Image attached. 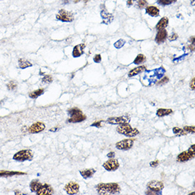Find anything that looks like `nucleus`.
<instances>
[{"label": "nucleus", "instance_id": "obj_27", "mask_svg": "<svg viewBox=\"0 0 195 195\" xmlns=\"http://www.w3.org/2000/svg\"><path fill=\"white\" fill-rule=\"evenodd\" d=\"M173 133L174 134H175L177 136H185L188 134V133L186 132L184 130V129H182L180 128H178V127H174L173 129Z\"/></svg>", "mask_w": 195, "mask_h": 195}, {"label": "nucleus", "instance_id": "obj_39", "mask_svg": "<svg viewBox=\"0 0 195 195\" xmlns=\"http://www.w3.org/2000/svg\"><path fill=\"white\" fill-rule=\"evenodd\" d=\"M195 78H194L190 82V84H189V86H190V88L192 90H194L195 89Z\"/></svg>", "mask_w": 195, "mask_h": 195}, {"label": "nucleus", "instance_id": "obj_9", "mask_svg": "<svg viewBox=\"0 0 195 195\" xmlns=\"http://www.w3.org/2000/svg\"><path fill=\"white\" fill-rule=\"evenodd\" d=\"M64 189L68 194H76L80 190V185L75 182H70L65 186Z\"/></svg>", "mask_w": 195, "mask_h": 195}, {"label": "nucleus", "instance_id": "obj_16", "mask_svg": "<svg viewBox=\"0 0 195 195\" xmlns=\"http://www.w3.org/2000/svg\"><path fill=\"white\" fill-rule=\"evenodd\" d=\"M168 36V32L165 29H162V30H160L158 32L156 36H155V42L157 43L160 44L162 43L163 42H165V39L167 38Z\"/></svg>", "mask_w": 195, "mask_h": 195}, {"label": "nucleus", "instance_id": "obj_45", "mask_svg": "<svg viewBox=\"0 0 195 195\" xmlns=\"http://www.w3.org/2000/svg\"><path fill=\"white\" fill-rule=\"evenodd\" d=\"M191 4L192 5V6H194V0H192Z\"/></svg>", "mask_w": 195, "mask_h": 195}, {"label": "nucleus", "instance_id": "obj_29", "mask_svg": "<svg viewBox=\"0 0 195 195\" xmlns=\"http://www.w3.org/2000/svg\"><path fill=\"white\" fill-rule=\"evenodd\" d=\"M175 2H177V0H158V4L162 5V6H166V5L175 3Z\"/></svg>", "mask_w": 195, "mask_h": 195}, {"label": "nucleus", "instance_id": "obj_33", "mask_svg": "<svg viewBox=\"0 0 195 195\" xmlns=\"http://www.w3.org/2000/svg\"><path fill=\"white\" fill-rule=\"evenodd\" d=\"M184 130L186 131L187 133H194L195 132V127L194 126H184Z\"/></svg>", "mask_w": 195, "mask_h": 195}, {"label": "nucleus", "instance_id": "obj_28", "mask_svg": "<svg viewBox=\"0 0 195 195\" xmlns=\"http://www.w3.org/2000/svg\"><path fill=\"white\" fill-rule=\"evenodd\" d=\"M135 4H136V7H138V9H142L147 7L148 2L146 0H136Z\"/></svg>", "mask_w": 195, "mask_h": 195}, {"label": "nucleus", "instance_id": "obj_7", "mask_svg": "<svg viewBox=\"0 0 195 195\" xmlns=\"http://www.w3.org/2000/svg\"><path fill=\"white\" fill-rule=\"evenodd\" d=\"M131 118L128 116H122L119 117H111L107 120V122L109 124H122V123H128Z\"/></svg>", "mask_w": 195, "mask_h": 195}, {"label": "nucleus", "instance_id": "obj_36", "mask_svg": "<svg viewBox=\"0 0 195 195\" xmlns=\"http://www.w3.org/2000/svg\"><path fill=\"white\" fill-rule=\"evenodd\" d=\"M178 38V35L177 33H172L169 37H168V40H169L170 41H176Z\"/></svg>", "mask_w": 195, "mask_h": 195}, {"label": "nucleus", "instance_id": "obj_5", "mask_svg": "<svg viewBox=\"0 0 195 195\" xmlns=\"http://www.w3.org/2000/svg\"><path fill=\"white\" fill-rule=\"evenodd\" d=\"M147 188L149 189V190L155 192L156 194H158L159 193L160 194V192L164 188V184L160 181L152 180L147 184Z\"/></svg>", "mask_w": 195, "mask_h": 195}, {"label": "nucleus", "instance_id": "obj_10", "mask_svg": "<svg viewBox=\"0 0 195 195\" xmlns=\"http://www.w3.org/2000/svg\"><path fill=\"white\" fill-rule=\"evenodd\" d=\"M194 158V154L192 153L189 151H184L178 155L177 161L179 162H187L188 160L193 159Z\"/></svg>", "mask_w": 195, "mask_h": 195}, {"label": "nucleus", "instance_id": "obj_13", "mask_svg": "<svg viewBox=\"0 0 195 195\" xmlns=\"http://www.w3.org/2000/svg\"><path fill=\"white\" fill-rule=\"evenodd\" d=\"M86 47L85 44L81 43L78 44L77 46H75L73 48L72 51V56L74 58H79L82 55L84 54V49Z\"/></svg>", "mask_w": 195, "mask_h": 195}, {"label": "nucleus", "instance_id": "obj_3", "mask_svg": "<svg viewBox=\"0 0 195 195\" xmlns=\"http://www.w3.org/2000/svg\"><path fill=\"white\" fill-rule=\"evenodd\" d=\"M33 153L31 150H23L15 153L13 156V159L19 162H23L26 160H32Z\"/></svg>", "mask_w": 195, "mask_h": 195}, {"label": "nucleus", "instance_id": "obj_26", "mask_svg": "<svg viewBox=\"0 0 195 195\" xmlns=\"http://www.w3.org/2000/svg\"><path fill=\"white\" fill-rule=\"evenodd\" d=\"M146 60V58L143 54H139L137 55V57L136 58V59L134 60L133 63L136 65H140L143 63Z\"/></svg>", "mask_w": 195, "mask_h": 195}, {"label": "nucleus", "instance_id": "obj_4", "mask_svg": "<svg viewBox=\"0 0 195 195\" xmlns=\"http://www.w3.org/2000/svg\"><path fill=\"white\" fill-rule=\"evenodd\" d=\"M56 19L62 22H72L74 20V14L71 12H68L65 9H60L58 14L56 15Z\"/></svg>", "mask_w": 195, "mask_h": 195}, {"label": "nucleus", "instance_id": "obj_23", "mask_svg": "<svg viewBox=\"0 0 195 195\" xmlns=\"http://www.w3.org/2000/svg\"><path fill=\"white\" fill-rule=\"evenodd\" d=\"M26 175V173L21 172H13V171H2L0 172V177H11L14 175Z\"/></svg>", "mask_w": 195, "mask_h": 195}, {"label": "nucleus", "instance_id": "obj_1", "mask_svg": "<svg viewBox=\"0 0 195 195\" xmlns=\"http://www.w3.org/2000/svg\"><path fill=\"white\" fill-rule=\"evenodd\" d=\"M99 194H116L121 192L120 186L117 183H99L96 186Z\"/></svg>", "mask_w": 195, "mask_h": 195}, {"label": "nucleus", "instance_id": "obj_15", "mask_svg": "<svg viewBox=\"0 0 195 195\" xmlns=\"http://www.w3.org/2000/svg\"><path fill=\"white\" fill-rule=\"evenodd\" d=\"M101 17L103 19V23L105 24H109V23H112V21L114 20V16L112 14L108 12L106 9L102 10L101 12Z\"/></svg>", "mask_w": 195, "mask_h": 195}, {"label": "nucleus", "instance_id": "obj_31", "mask_svg": "<svg viewBox=\"0 0 195 195\" xmlns=\"http://www.w3.org/2000/svg\"><path fill=\"white\" fill-rule=\"evenodd\" d=\"M126 43V41L123 40V39H119V40L117 41L116 43H114V47L116 48H121L124 46V44Z\"/></svg>", "mask_w": 195, "mask_h": 195}, {"label": "nucleus", "instance_id": "obj_14", "mask_svg": "<svg viewBox=\"0 0 195 195\" xmlns=\"http://www.w3.org/2000/svg\"><path fill=\"white\" fill-rule=\"evenodd\" d=\"M132 127L128 123H122V124H119V126H117V131L120 134H123V135H126L128 132H130Z\"/></svg>", "mask_w": 195, "mask_h": 195}, {"label": "nucleus", "instance_id": "obj_12", "mask_svg": "<svg viewBox=\"0 0 195 195\" xmlns=\"http://www.w3.org/2000/svg\"><path fill=\"white\" fill-rule=\"evenodd\" d=\"M38 195H51L53 194V189L52 187L48 184H42L40 189L37 191Z\"/></svg>", "mask_w": 195, "mask_h": 195}, {"label": "nucleus", "instance_id": "obj_21", "mask_svg": "<svg viewBox=\"0 0 195 195\" xmlns=\"http://www.w3.org/2000/svg\"><path fill=\"white\" fill-rule=\"evenodd\" d=\"M42 185V183L38 180H33L30 183V189L32 192H37Z\"/></svg>", "mask_w": 195, "mask_h": 195}, {"label": "nucleus", "instance_id": "obj_32", "mask_svg": "<svg viewBox=\"0 0 195 195\" xmlns=\"http://www.w3.org/2000/svg\"><path fill=\"white\" fill-rule=\"evenodd\" d=\"M138 134H139V131L138 130V129L132 128L130 132H128L126 136L128 137H134V136H136L137 135H138Z\"/></svg>", "mask_w": 195, "mask_h": 195}, {"label": "nucleus", "instance_id": "obj_17", "mask_svg": "<svg viewBox=\"0 0 195 195\" xmlns=\"http://www.w3.org/2000/svg\"><path fill=\"white\" fill-rule=\"evenodd\" d=\"M146 14H149L152 17H157L160 15V10L155 6H148L146 7Z\"/></svg>", "mask_w": 195, "mask_h": 195}, {"label": "nucleus", "instance_id": "obj_6", "mask_svg": "<svg viewBox=\"0 0 195 195\" xmlns=\"http://www.w3.org/2000/svg\"><path fill=\"white\" fill-rule=\"evenodd\" d=\"M134 140L133 139H125V140L121 141L116 144V148L118 150L122 151H127L131 149L133 146Z\"/></svg>", "mask_w": 195, "mask_h": 195}, {"label": "nucleus", "instance_id": "obj_25", "mask_svg": "<svg viewBox=\"0 0 195 195\" xmlns=\"http://www.w3.org/2000/svg\"><path fill=\"white\" fill-rule=\"evenodd\" d=\"M43 93H44V89H37V90L31 92V93L29 94V97L31 99H36V98H38V97L42 95Z\"/></svg>", "mask_w": 195, "mask_h": 195}, {"label": "nucleus", "instance_id": "obj_19", "mask_svg": "<svg viewBox=\"0 0 195 195\" xmlns=\"http://www.w3.org/2000/svg\"><path fill=\"white\" fill-rule=\"evenodd\" d=\"M168 22H169V20H168V18L167 17H162L161 19L159 21L158 23H157L156 28L159 31L165 29L168 25Z\"/></svg>", "mask_w": 195, "mask_h": 195}, {"label": "nucleus", "instance_id": "obj_43", "mask_svg": "<svg viewBox=\"0 0 195 195\" xmlns=\"http://www.w3.org/2000/svg\"><path fill=\"white\" fill-rule=\"evenodd\" d=\"M189 48L191 50V51H194V44H191L189 46Z\"/></svg>", "mask_w": 195, "mask_h": 195}, {"label": "nucleus", "instance_id": "obj_24", "mask_svg": "<svg viewBox=\"0 0 195 195\" xmlns=\"http://www.w3.org/2000/svg\"><path fill=\"white\" fill-rule=\"evenodd\" d=\"M172 110L170 109H158L156 114L158 117H165V116L172 114Z\"/></svg>", "mask_w": 195, "mask_h": 195}, {"label": "nucleus", "instance_id": "obj_2", "mask_svg": "<svg viewBox=\"0 0 195 195\" xmlns=\"http://www.w3.org/2000/svg\"><path fill=\"white\" fill-rule=\"evenodd\" d=\"M68 114L70 116V118L68 120L69 123H79L86 120L87 117L83 114L82 111L78 108H72L68 111Z\"/></svg>", "mask_w": 195, "mask_h": 195}, {"label": "nucleus", "instance_id": "obj_42", "mask_svg": "<svg viewBox=\"0 0 195 195\" xmlns=\"http://www.w3.org/2000/svg\"><path fill=\"white\" fill-rule=\"evenodd\" d=\"M115 156V152H110L109 153H108L107 157L109 158H114Z\"/></svg>", "mask_w": 195, "mask_h": 195}, {"label": "nucleus", "instance_id": "obj_37", "mask_svg": "<svg viewBox=\"0 0 195 195\" xmlns=\"http://www.w3.org/2000/svg\"><path fill=\"white\" fill-rule=\"evenodd\" d=\"M94 61L97 62V63H99L100 62L102 61V57H101V55L100 54H97V55H95L94 57Z\"/></svg>", "mask_w": 195, "mask_h": 195}, {"label": "nucleus", "instance_id": "obj_46", "mask_svg": "<svg viewBox=\"0 0 195 195\" xmlns=\"http://www.w3.org/2000/svg\"><path fill=\"white\" fill-rule=\"evenodd\" d=\"M67 2H69V0H64L63 1V3H67Z\"/></svg>", "mask_w": 195, "mask_h": 195}, {"label": "nucleus", "instance_id": "obj_40", "mask_svg": "<svg viewBox=\"0 0 195 195\" xmlns=\"http://www.w3.org/2000/svg\"><path fill=\"white\" fill-rule=\"evenodd\" d=\"M158 165H159V160H155V161H152L150 163V165H151V167H152V168L157 167V166Z\"/></svg>", "mask_w": 195, "mask_h": 195}, {"label": "nucleus", "instance_id": "obj_8", "mask_svg": "<svg viewBox=\"0 0 195 195\" xmlns=\"http://www.w3.org/2000/svg\"><path fill=\"white\" fill-rule=\"evenodd\" d=\"M119 162L118 160L111 158L103 164V168L107 171H115L119 168Z\"/></svg>", "mask_w": 195, "mask_h": 195}, {"label": "nucleus", "instance_id": "obj_38", "mask_svg": "<svg viewBox=\"0 0 195 195\" xmlns=\"http://www.w3.org/2000/svg\"><path fill=\"white\" fill-rule=\"evenodd\" d=\"M103 122H104L103 121H98V122H95L94 123H92V126H95V127L100 128V127H102V123H103Z\"/></svg>", "mask_w": 195, "mask_h": 195}, {"label": "nucleus", "instance_id": "obj_44", "mask_svg": "<svg viewBox=\"0 0 195 195\" xmlns=\"http://www.w3.org/2000/svg\"><path fill=\"white\" fill-rule=\"evenodd\" d=\"M58 128H51V129H50V131H58Z\"/></svg>", "mask_w": 195, "mask_h": 195}, {"label": "nucleus", "instance_id": "obj_35", "mask_svg": "<svg viewBox=\"0 0 195 195\" xmlns=\"http://www.w3.org/2000/svg\"><path fill=\"white\" fill-rule=\"evenodd\" d=\"M168 82H169V78H168V77H165L163 78L162 80H160V81H158L157 82V85H165V84L168 83Z\"/></svg>", "mask_w": 195, "mask_h": 195}, {"label": "nucleus", "instance_id": "obj_20", "mask_svg": "<svg viewBox=\"0 0 195 195\" xmlns=\"http://www.w3.org/2000/svg\"><path fill=\"white\" fill-rule=\"evenodd\" d=\"M146 70V66H139L137 67L136 68H133V70H131L130 72H128V77H133V76H136L138 74H140L141 72H143L144 70Z\"/></svg>", "mask_w": 195, "mask_h": 195}, {"label": "nucleus", "instance_id": "obj_41", "mask_svg": "<svg viewBox=\"0 0 195 195\" xmlns=\"http://www.w3.org/2000/svg\"><path fill=\"white\" fill-rule=\"evenodd\" d=\"M136 1V0H128L127 2H126V4H127L128 7H131L132 6V5L135 4Z\"/></svg>", "mask_w": 195, "mask_h": 195}, {"label": "nucleus", "instance_id": "obj_11", "mask_svg": "<svg viewBox=\"0 0 195 195\" xmlns=\"http://www.w3.org/2000/svg\"><path fill=\"white\" fill-rule=\"evenodd\" d=\"M46 128V125L42 122H36L31 125L28 129V131L31 133H38L43 131Z\"/></svg>", "mask_w": 195, "mask_h": 195}, {"label": "nucleus", "instance_id": "obj_18", "mask_svg": "<svg viewBox=\"0 0 195 195\" xmlns=\"http://www.w3.org/2000/svg\"><path fill=\"white\" fill-rule=\"evenodd\" d=\"M96 170L93 169V168H90V169H85L80 171V175L82 176V178L84 179H88L92 178Z\"/></svg>", "mask_w": 195, "mask_h": 195}, {"label": "nucleus", "instance_id": "obj_30", "mask_svg": "<svg viewBox=\"0 0 195 195\" xmlns=\"http://www.w3.org/2000/svg\"><path fill=\"white\" fill-rule=\"evenodd\" d=\"M17 88V83L15 81H11L7 84V89L9 90H15Z\"/></svg>", "mask_w": 195, "mask_h": 195}, {"label": "nucleus", "instance_id": "obj_22", "mask_svg": "<svg viewBox=\"0 0 195 195\" xmlns=\"http://www.w3.org/2000/svg\"><path fill=\"white\" fill-rule=\"evenodd\" d=\"M32 65H33L31 64V62L25 58H20L18 60V67L21 69H26L27 68L32 67Z\"/></svg>", "mask_w": 195, "mask_h": 195}, {"label": "nucleus", "instance_id": "obj_34", "mask_svg": "<svg viewBox=\"0 0 195 195\" xmlns=\"http://www.w3.org/2000/svg\"><path fill=\"white\" fill-rule=\"evenodd\" d=\"M42 82L44 83H51L52 82V78L51 75H46L42 79Z\"/></svg>", "mask_w": 195, "mask_h": 195}]
</instances>
